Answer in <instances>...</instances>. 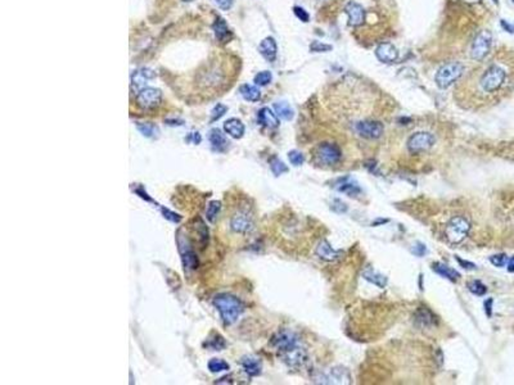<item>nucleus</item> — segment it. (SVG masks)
<instances>
[{
    "label": "nucleus",
    "instance_id": "nucleus-1",
    "mask_svg": "<svg viewBox=\"0 0 514 385\" xmlns=\"http://www.w3.org/2000/svg\"><path fill=\"white\" fill-rule=\"evenodd\" d=\"M454 101L466 111L498 104L514 86V50L500 49L455 82Z\"/></svg>",
    "mask_w": 514,
    "mask_h": 385
},
{
    "label": "nucleus",
    "instance_id": "nucleus-2",
    "mask_svg": "<svg viewBox=\"0 0 514 385\" xmlns=\"http://www.w3.org/2000/svg\"><path fill=\"white\" fill-rule=\"evenodd\" d=\"M214 304L219 311L222 321L227 325L236 323L243 312L242 302L234 296H230V294H219L217 297H215Z\"/></svg>",
    "mask_w": 514,
    "mask_h": 385
},
{
    "label": "nucleus",
    "instance_id": "nucleus-3",
    "mask_svg": "<svg viewBox=\"0 0 514 385\" xmlns=\"http://www.w3.org/2000/svg\"><path fill=\"white\" fill-rule=\"evenodd\" d=\"M342 150L334 143H320L312 150V161L322 167H332L341 162Z\"/></svg>",
    "mask_w": 514,
    "mask_h": 385
},
{
    "label": "nucleus",
    "instance_id": "nucleus-4",
    "mask_svg": "<svg viewBox=\"0 0 514 385\" xmlns=\"http://www.w3.org/2000/svg\"><path fill=\"white\" fill-rule=\"evenodd\" d=\"M464 75V66L459 62H451L442 66L437 74H436L435 81L436 85L440 89H447L452 84L458 81Z\"/></svg>",
    "mask_w": 514,
    "mask_h": 385
},
{
    "label": "nucleus",
    "instance_id": "nucleus-5",
    "mask_svg": "<svg viewBox=\"0 0 514 385\" xmlns=\"http://www.w3.org/2000/svg\"><path fill=\"white\" fill-rule=\"evenodd\" d=\"M469 230H471L469 221L463 216H456L447 222L445 235L451 244H459L467 238Z\"/></svg>",
    "mask_w": 514,
    "mask_h": 385
},
{
    "label": "nucleus",
    "instance_id": "nucleus-6",
    "mask_svg": "<svg viewBox=\"0 0 514 385\" xmlns=\"http://www.w3.org/2000/svg\"><path fill=\"white\" fill-rule=\"evenodd\" d=\"M435 143L436 139L432 134L422 131V133L413 134L408 139L406 148L411 154H423V153L430 152L435 147Z\"/></svg>",
    "mask_w": 514,
    "mask_h": 385
},
{
    "label": "nucleus",
    "instance_id": "nucleus-7",
    "mask_svg": "<svg viewBox=\"0 0 514 385\" xmlns=\"http://www.w3.org/2000/svg\"><path fill=\"white\" fill-rule=\"evenodd\" d=\"M491 44H493V35L490 31H481L474 39L471 48V57L476 62H482L490 54Z\"/></svg>",
    "mask_w": 514,
    "mask_h": 385
},
{
    "label": "nucleus",
    "instance_id": "nucleus-8",
    "mask_svg": "<svg viewBox=\"0 0 514 385\" xmlns=\"http://www.w3.org/2000/svg\"><path fill=\"white\" fill-rule=\"evenodd\" d=\"M162 102V91L154 87H144L136 94V106L143 111L157 108Z\"/></svg>",
    "mask_w": 514,
    "mask_h": 385
},
{
    "label": "nucleus",
    "instance_id": "nucleus-9",
    "mask_svg": "<svg viewBox=\"0 0 514 385\" xmlns=\"http://www.w3.org/2000/svg\"><path fill=\"white\" fill-rule=\"evenodd\" d=\"M254 222L248 209H238L230 217V229L237 234H248L253 230Z\"/></svg>",
    "mask_w": 514,
    "mask_h": 385
},
{
    "label": "nucleus",
    "instance_id": "nucleus-10",
    "mask_svg": "<svg viewBox=\"0 0 514 385\" xmlns=\"http://www.w3.org/2000/svg\"><path fill=\"white\" fill-rule=\"evenodd\" d=\"M178 247H179V252H180V255H182V261H183V266L187 270H195L198 267V258L197 254H195L194 249H193L192 244L189 243L185 236H183L182 234H178Z\"/></svg>",
    "mask_w": 514,
    "mask_h": 385
},
{
    "label": "nucleus",
    "instance_id": "nucleus-11",
    "mask_svg": "<svg viewBox=\"0 0 514 385\" xmlns=\"http://www.w3.org/2000/svg\"><path fill=\"white\" fill-rule=\"evenodd\" d=\"M279 353H280V357L284 361V364L287 366L292 367V369H300L307 361V353H306V350L297 344L285 350H281Z\"/></svg>",
    "mask_w": 514,
    "mask_h": 385
},
{
    "label": "nucleus",
    "instance_id": "nucleus-12",
    "mask_svg": "<svg viewBox=\"0 0 514 385\" xmlns=\"http://www.w3.org/2000/svg\"><path fill=\"white\" fill-rule=\"evenodd\" d=\"M355 130L361 138L373 140V139H379L383 135L384 126L379 121H373V119L372 121H360L355 126Z\"/></svg>",
    "mask_w": 514,
    "mask_h": 385
},
{
    "label": "nucleus",
    "instance_id": "nucleus-13",
    "mask_svg": "<svg viewBox=\"0 0 514 385\" xmlns=\"http://www.w3.org/2000/svg\"><path fill=\"white\" fill-rule=\"evenodd\" d=\"M345 12L349 16V25L352 27H359L365 22V11H364L363 6L356 2H350L347 6L345 7Z\"/></svg>",
    "mask_w": 514,
    "mask_h": 385
},
{
    "label": "nucleus",
    "instance_id": "nucleus-14",
    "mask_svg": "<svg viewBox=\"0 0 514 385\" xmlns=\"http://www.w3.org/2000/svg\"><path fill=\"white\" fill-rule=\"evenodd\" d=\"M271 344H273L279 352H281V350H285L288 349V348L297 344V336H296L293 333H291V331H280V333H278L276 335L273 336Z\"/></svg>",
    "mask_w": 514,
    "mask_h": 385
},
{
    "label": "nucleus",
    "instance_id": "nucleus-15",
    "mask_svg": "<svg viewBox=\"0 0 514 385\" xmlns=\"http://www.w3.org/2000/svg\"><path fill=\"white\" fill-rule=\"evenodd\" d=\"M376 55H377V58L381 60V62L393 63L397 60L398 52L393 44L382 43V44H379L378 48L376 49Z\"/></svg>",
    "mask_w": 514,
    "mask_h": 385
},
{
    "label": "nucleus",
    "instance_id": "nucleus-16",
    "mask_svg": "<svg viewBox=\"0 0 514 385\" xmlns=\"http://www.w3.org/2000/svg\"><path fill=\"white\" fill-rule=\"evenodd\" d=\"M154 76H156V74L152 70H148V68H141V70L135 71L133 77H131V86L135 90L136 94L140 90H143L144 86L148 84L149 80L154 79Z\"/></svg>",
    "mask_w": 514,
    "mask_h": 385
},
{
    "label": "nucleus",
    "instance_id": "nucleus-17",
    "mask_svg": "<svg viewBox=\"0 0 514 385\" xmlns=\"http://www.w3.org/2000/svg\"><path fill=\"white\" fill-rule=\"evenodd\" d=\"M209 139H210V143H211V145H212V149L216 150V152L224 153L229 149V145H230L229 140H227L226 136H225L224 134L219 130V129H212V130L210 131Z\"/></svg>",
    "mask_w": 514,
    "mask_h": 385
},
{
    "label": "nucleus",
    "instance_id": "nucleus-18",
    "mask_svg": "<svg viewBox=\"0 0 514 385\" xmlns=\"http://www.w3.org/2000/svg\"><path fill=\"white\" fill-rule=\"evenodd\" d=\"M261 55L269 62H273L276 58V53H278V46H276L275 40L273 38H266L261 41L260 46H259Z\"/></svg>",
    "mask_w": 514,
    "mask_h": 385
},
{
    "label": "nucleus",
    "instance_id": "nucleus-19",
    "mask_svg": "<svg viewBox=\"0 0 514 385\" xmlns=\"http://www.w3.org/2000/svg\"><path fill=\"white\" fill-rule=\"evenodd\" d=\"M317 254L319 255L322 260L328 261V262H332V261L338 260V258L341 257L342 253L338 252V250H336V249H333L327 240H322V242L319 243V245L317 247Z\"/></svg>",
    "mask_w": 514,
    "mask_h": 385
},
{
    "label": "nucleus",
    "instance_id": "nucleus-20",
    "mask_svg": "<svg viewBox=\"0 0 514 385\" xmlns=\"http://www.w3.org/2000/svg\"><path fill=\"white\" fill-rule=\"evenodd\" d=\"M259 122L270 129L278 127L279 126L278 116L270 108H268V107H264L259 112Z\"/></svg>",
    "mask_w": 514,
    "mask_h": 385
},
{
    "label": "nucleus",
    "instance_id": "nucleus-21",
    "mask_svg": "<svg viewBox=\"0 0 514 385\" xmlns=\"http://www.w3.org/2000/svg\"><path fill=\"white\" fill-rule=\"evenodd\" d=\"M224 130L234 139H241L244 135V125L242 123L241 119H227L226 122L224 123Z\"/></svg>",
    "mask_w": 514,
    "mask_h": 385
},
{
    "label": "nucleus",
    "instance_id": "nucleus-22",
    "mask_svg": "<svg viewBox=\"0 0 514 385\" xmlns=\"http://www.w3.org/2000/svg\"><path fill=\"white\" fill-rule=\"evenodd\" d=\"M432 269H433V271L437 272V274L441 275L442 277H445V279L450 280V281H452V282H456L458 280L460 279L459 272L455 271L454 269L449 267L447 265H442V263H433Z\"/></svg>",
    "mask_w": 514,
    "mask_h": 385
},
{
    "label": "nucleus",
    "instance_id": "nucleus-23",
    "mask_svg": "<svg viewBox=\"0 0 514 385\" xmlns=\"http://www.w3.org/2000/svg\"><path fill=\"white\" fill-rule=\"evenodd\" d=\"M242 366L249 376H257L261 374V370H263L260 361L253 357H244L242 360Z\"/></svg>",
    "mask_w": 514,
    "mask_h": 385
},
{
    "label": "nucleus",
    "instance_id": "nucleus-24",
    "mask_svg": "<svg viewBox=\"0 0 514 385\" xmlns=\"http://www.w3.org/2000/svg\"><path fill=\"white\" fill-rule=\"evenodd\" d=\"M214 33L217 40L221 41V43H225L232 38V33L229 31V27L222 18H217V21L214 23Z\"/></svg>",
    "mask_w": 514,
    "mask_h": 385
},
{
    "label": "nucleus",
    "instance_id": "nucleus-25",
    "mask_svg": "<svg viewBox=\"0 0 514 385\" xmlns=\"http://www.w3.org/2000/svg\"><path fill=\"white\" fill-rule=\"evenodd\" d=\"M239 92H241V95L243 97V99H246V101L248 102H257L261 97L260 90L257 89L256 86H253V85L248 84L242 85L241 89H239Z\"/></svg>",
    "mask_w": 514,
    "mask_h": 385
},
{
    "label": "nucleus",
    "instance_id": "nucleus-26",
    "mask_svg": "<svg viewBox=\"0 0 514 385\" xmlns=\"http://www.w3.org/2000/svg\"><path fill=\"white\" fill-rule=\"evenodd\" d=\"M274 109H275L276 116L280 117V118L285 119V121H291L295 116V112L291 108V106L285 102H278V103L274 104Z\"/></svg>",
    "mask_w": 514,
    "mask_h": 385
},
{
    "label": "nucleus",
    "instance_id": "nucleus-27",
    "mask_svg": "<svg viewBox=\"0 0 514 385\" xmlns=\"http://www.w3.org/2000/svg\"><path fill=\"white\" fill-rule=\"evenodd\" d=\"M363 276L365 277L368 281L373 282L374 285H377V286H379V287H384L386 285H387V277L383 276V275H381V274H378V272L374 271V270H372V269H366L365 271L363 272Z\"/></svg>",
    "mask_w": 514,
    "mask_h": 385
},
{
    "label": "nucleus",
    "instance_id": "nucleus-28",
    "mask_svg": "<svg viewBox=\"0 0 514 385\" xmlns=\"http://www.w3.org/2000/svg\"><path fill=\"white\" fill-rule=\"evenodd\" d=\"M136 129L140 131L141 135L147 136V138H154L157 136L158 129L153 125V123H136Z\"/></svg>",
    "mask_w": 514,
    "mask_h": 385
},
{
    "label": "nucleus",
    "instance_id": "nucleus-29",
    "mask_svg": "<svg viewBox=\"0 0 514 385\" xmlns=\"http://www.w3.org/2000/svg\"><path fill=\"white\" fill-rule=\"evenodd\" d=\"M207 366H209V370L211 372H221L229 370V364L225 362V361L219 360V358H212V360H210Z\"/></svg>",
    "mask_w": 514,
    "mask_h": 385
},
{
    "label": "nucleus",
    "instance_id": "nucleus-30",
    "mask_svg": "<svg viewBox=\"0 0 514 385\" xmlns=\"http://www.w3.org/2000/svg\"><path fill=\"white\" fill-rule=\"evenodd\" d=\"M220 209H221V204H220V202H216V201L211 202V203L207 206L206 217H207V220H209L210 222H215V221H216V217H217V214H219Z\"/></svg>",
    "mask_w": 514,
    "mask_h": 385
},
{
    "label": "nucleus",
    "instance_id": "nucleus-31",
    "mask_svg": "<svg viewBox=\"0 0 514 385\" xmlns=\"http://www.w3.org/2000/svg\"><path fill=\"white\" fill-rule=\"evenodd\" d=\"M468 289L472 294H474V296H478V297L484 296L487 292L486 285H483L481 281H478V280H474V281L469 282Z\"/></svg>",
    "mask_w": 514,
    "mask_h": 385
},
{
    "label": "nucleus",
    "instance_id": "nucleus-32",
    "mask_svg": "<svg viewBox=\"0 0 514 385\" xmlns=\"http://www.w3.org/2000/svg\"><path fill=\"white\" fill-rule=\"evenodd\" d=\"M271 80H273V75L269 71H263V72H259V74L254 76V82L256 85H260V86H265V85L270 84Z\"/></svg>",
    "mask_w": 514,
    "mask_h": 385
},
{
    "label": "nucleus",
    "instance_id": "nucleus-33",
    "mask_svg": "<svg viewBox=\"0 0 514 385\" xmlns=\"http://www.w3.org/2000/svg\"><path fill=\"white\" fill-rule=\"evenodd\" d=\"M270 167H271V171H273L274 175H276V176H279V175L284 174V172L288 171L287 166H285L284 163L281 162V161L276 159V158H275V159L271 161Z\"/></svg>",
    "mask_w": 514,
    "mask_h": 385
},
{
    "label": "nucleus",
    "instance_id": "nucleus-34",
    "mask_svg": "<svg viewBox=\"0 0 514 385\" xmlns=\"http://www.w3.org/2000/svg\"><path fill=\"white\" fill-rule=\"evenodd\" d=\"M226 111L227 107H225L224 104H216V107H215L211 112V119L212 121H216V119L221 118V117L226 113Z\"/></svg>",
    "mask_w": 514,
    "mask_h": 385
},
{
    "label": "nucleus",
    "instance_id": "nucleus-35",
    "mask_svg": "<svg viewBox=\"0 0 514 385\" xmlns=\"http://www.w3.org/2000/svg\"><path fill=\"white\" fill-rule=\"evenodd\" d=\"M288 158H290V162L293 166H301L303 163V161H305L302 153L297 152V150H292V152L288 153Z\"/></svg>",
    "mask_w": 514,
    "mask_h": 385
},
{
    "label": "nucleus",
    "instance_id": "nucleus-36",
    "mask_svg": "<svg viewBox=\"0 0 514 385\" xmlns=\"http://www.w3.org/2000/svg\"><path fill=\"white\" fill-rule=\"evenodd\" d=\"M506 261H508V257H506V254H504V253L490 257V262L493 263L495 267H504L506 265Z\"/></svg>",
    "mask_w": 514,
    "mask_h": 385
},
{
    "label": "nucleus",
    "instance_id": "nucleus-37",
    "mask_svg": "<svg viewBox=\"0 0 514 385\" xmlns=\"http://www.w3.org/2000/svg\"><path fill=\"white\" fill-rule=\"evenodd\" d=\"M161 212H162L163 217L167 218V220H170V221H173V222H180V220H182V217H180L179 214L168 211L167 208H161Z\"/></svg>",
    "mask_w": 514,
    "mask_h": 385
},
{
    "label": "nucleus",
    "instance_id": "nucleus-38",
    "mask_svg": "<svg viewBox=\"0 0 514 385\" xmlns=\"http://www.w3.org/2000/svg\"><path fill=\"white\" fill-rule=\"evenodd\" d=\"M310 49H311L312 52H327V50L332 49V46L325 45V44H320L319 41H314V43L311 44V46H310Z\"/></svg>",
    "mask_w": 514,
    "mask_h": 385
},
{
    "label": "nucleus",
    "instance_id": "nucleus-39",
    "mask_svg": "<svg viewBox=\"0 0 514 385\" xmlns=\"http://www.w3.org/2000/svg\"><path fill=\"white\" fill-rule=\"evenodd\" d=\"M339 190H341V191H344V192H347L349 196H355V192H359L360 191L359 187H357L356 185H352V184H345L344 186L339 187Z\"/></svg>",
    "mask_w": 514,
    "mask_h": 385
},
{
    "label": "nucleus",
    "instance_id": "nucleus-40",
    "mask_svg": "<svg viewBox=\"0 0 514 385\" xmlns=\"http://www.w3.org/2000/svg\"><path fill=\"white\" fill-rule=\"evenodd\" d=\"M293 11H295V14L301 19V21H303V22L308 21V13L305 11V9L300 8V7H295V8H293Z\"/></svg>",
    "mask_w": 514,
    "mask_h": 385
},
{
    "label": "nucleus",
    "instance_id": "nucleus-41",
    "mask_svg": "<svg viewBox=\"0 0 514 385\" xmlns=\"http://www.w3.org/2000/svg\"><path fill=\"white\" fill-rule=\"evenodd\" d=\"M215 3L222 9V11H229L233 6V0H215Z\"/></svg>",
    "mask_w": 514,
    "mask_h": 385
},
{
    "label": "nucleus",
    "instance_id": "nucleus-42",
    "mask_svg": "<svg viewBox=\"0 0 514 385\" xmlns=\"http://www.w3.org/2000/svg\"><path fill=\"white\" fill-rule=\"evenodd\" d=\"M456 260H458V262L462 265L464 269H467V270H474L476 269V265L474 263H472V262H468V261H463L462 258H459V257H456Z\"/></svg>",
    "mask_w": 514,
    "mask_h": 385
},
{
    "label": "nucleus",
    "instance_id": "nucleus-43",
    "mask_svg": "<svg viewBox=\"0 0 514 385\" xmlns=\"http://www.w3.org/2000/svg\"><path fill=\"white\" fill-rule=\"evenodd\" d=\"M493 299H487L486 302H484V311H486V315L489 316V317H491V315H493Z\"/></svg>",
    "mask_w": 514,
    "mask_h": 385
},
{
    "label": "nucleus",
    "instance_id": "nucleus-44",
    "mask_svg": "<svg viewBox=\"0 0 514 385\" xmlns=\"http://www.w3.org/2000/svg\"><path fill=\"white\" fill-rule=\"evenodd\" d=\"M413 252H414L417 255H423L425 253V245L418 244L417 247L414 248V250H413Z\"/></svg>",
    "mask_w": 514,
    "mask_h": 385
},
{
    "label": "nucleus",
    "instance_id": "nucleus-45",
    "mask_svg": "<svg viewBox=\"0 0 514 385\" xmlns=\"http://www.w3.org/2000/svg\"><path fill=\"white\" fill-rule=\"evenodd\" d=\"M189 138H192L193 143H194V144H199L201 140H202V138H201V135L198 133H192V134H190Z\"/></svg>",
    "mask_w": 514,
    "mask_h": 385
},
{
    "label": "nucleus",
    "instance_id": "nucleus-46",
    "mask_svg": "<svg viewBox=\"0 0 514 385\" xmlns=\"http://www.w3.org/2000/svg\"><path fill=\"white\" fill-rule=\"evenodd\" d=\"M508 271L509 272H514V255L509 260L508 262Z\"/></svg>",
    "mask_w": 514,
    "mask_h": 385
},
{
    "label": "nucleus",
    "instance_id": "nucleus-47",
    "mask_svg": "<svg viewBox=\"0 0 514 385\" xmlns=\"http://www.w3.org/2000/svg\"><path fill=\"white\" fill-rule=\"evenodd\" d=\"M462 2H466V3H478L481 0H462Z\"/></svg>",
    "mask_w": 514,
    "mask_h": 385
},
{
    "label": "nucleus",
    "instance_id": "nucleus-48",
    "mask_svg": "<svg viewBox=\"0 0 514 385\" xmlns=\"http://www.w3.org/2000/svg\"><path fill=\"white\" fill-rule=\"evenodd\" d=\"M494 2H495V3H498V0H494Z\"/></svg>",
    "mask_w": 514,
    "mask_h": 385
},
{
    "label": "nucleus",
    "instance_id": "nucleus-49",
    "mask_svg": "<svg viewBox=\"0 0 514 385\" xmlns=\"http://www.w3.org/2000/svg\"><path fill=\"white\" fill-rule=\"evenodd\" d=\"M513 2H514V0H513Z\"/></svg>",
    "mask_w": 514,
    "mask_h": 385
}]
</instances>
